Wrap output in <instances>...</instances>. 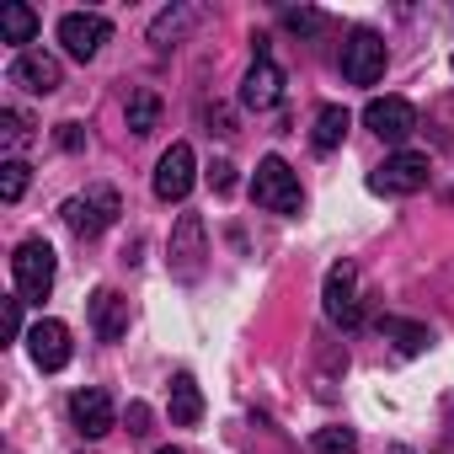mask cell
I'll return each instance as SVG.
<instances>
[{
	"label": "cell",
	"mask_w": 454,
	"mask_h": 454,
	"mask_svg": "<svg viewBox=\"0 0 454 454\" xmlns=\"http://www.w3.org/2000/svg\"><path fill=\"white\" fill-rule=\"evenodd\" d=\"M54 278H59V262H54V247L49 241L33 236V241H22L12 252V284H17V294L27 305H43L54 294Z\"/></svg>",
	"instance_id": "obj_1"
},
{
	"label": "cell",
	"mask_w": 454,
	"mask_h": 454,
	"mask_svg": "<svg viewBox=\"0 0 454 454\" xmlns=\"http://www.w3.org/2000/svg\"><path fill=\"white\" fill-rule=\"evenodd\" d=\"M65 224L81 236V241H97L102 231H113L118 224V214H123V198H118V187H86V192H75V198H65Z\"/></svg>",
	"instance_id": "obj_2"
},
{
	"label": "cell",
	"mask_w": 454,
	"mask_h": 454,
	"mask_svg": "<svg viewBox=\"0 0 454 454\" xmlns=\"http://www.w3.org/2000/svg\"><path fill=\"white\" fill-rule=\"evenodd\" d=\"M252 203H257V208H268V214H300L305 192H300V176L289 171V160H284V155H262V160H257Z\"/></svg>",
	"instance_id": "obj_3"
},
{
	"label": "cell",
	"mask_w": 454,
	"mask_h": 454,
	"mask_svg": "<svg viewBox=\"0 0 454 454\" xmlns=\"http://www.w3.org/2000/svg\"><path fill=\"white\" fill-rule=\"evenodd\" d=\"M203 257H208V247H203V219L198 214H182L176 231H171V247H166L171 278L176 284H198L203 278Z\"/></svg>",
	"instance_id": "obj_4"
},
{
	"label": "cell",
	"mask_w": 454,
	"mask_h": 454,
	"mask_svg": "<svg viewBox=\"0 0 454 454\" xmlns=\"http://www.w3.org/2000/svg\"><path fill=\"white\" fill-rule=\"evenodd\" d=\"M385 65H390L385 38H380L374 27H353L348 43H342V75H348L353 86H374V81L385 75Z\"/></svg>",
	"instance_id": "obj_5"
},
{
	"label": "cell",
	"mask_w": 454,
	"mask_h": 454,
	"mask_svg": "<svg viewBox=\"0 0 454 454\" xmlns=\"http://www.w3.org/2000/svg\"><path fill=\"white\" fill-rule=\"evenodd\" d=\"M321 310H326V321H332V326H342V332H353V326L364 321V300H358V268H353V262H337V268L326 273Z\"/></svg>",
	"instance_id": "obj_6"
},
{
	"label": "cell",
	"mask_w": 454,
	"mask_h": 454,
	"mask_svg": "<svg viewBox=\"0 0 454 454\" xmlns=\"http://www.w3.org/2000/svg\"><path fill=\"white\" fill-rule=\"evenodd\" d=\"M369 187L385 192V198H411V192H422V187H427V155H417V150L385 155V166H374Z\"/></svg>",
	"instance_id": "obj_7"
},
{
	"label": "cell",
	"mask_w": 454,
	"mask_h": 454,
	"mask_svg": "<svg viewBox=\"0 0 454 454\" xmlns=\"http://www.w3.org/2000/svg\"><path fill=\"white\" fill-rule=\"evenodd\" d=\"M107 38H113V22H107L102 12H65V17H59V43H65V54L81 59V65L97 59Z\"/></svg>",
	"instance_id": "obj_8"
},
{
	"label": "cell",
	"mask_w": 454,
	"mask_h": 454,
	"mask_svg": "<svg viewBox=\"0 0 454 454\" xmlns=\"http://www.w3.org/2000/svg\"><path fill=\"white\" fill-rule=\"evenodd\" d=\"M364 129H374L385 145H406L417 134V107L406 97H374L364 107Z\"/></svg>",
	"instance_id": "obj_9"
},
{
	"label": "cell",
	"mask_w": 454,
	"mask_h": 454,
	"mask_svg": "<svg viewBox=\"0 0 454 454\" xmlns=\"http://www.w3.org/2000/svg\"><path fill=\"white\" fill-rule=\"evenodd\" d=\"M192 182H198V160H192V145H171L160 160H155V198L160 203H182L187 192H192Z\"/></svg>",
	"instance_id": "obj_10"
},
{
	"label": "cell",
	"mask_w": 454,
	"mask_h": 454,
	"mask_svg": "<svg viewBox=\"0 0 454 454\" xmlns=\"http://www.w3.org/2000/svg\"><path fill=\"white\" fill-rule=\"evenodd\" d=\"M12 86H22V91H33V97H54V91L65 86V70H59L54 54L22 49V54L12 59Z\"/></svg>",
	"instance_id": "obj_11"
},
{
	"label": "cell",
	"mask_w": 454,
	"mask_h": 454,
	"mask_svg": "<svg viewBox=\"0 0 454 454\" xmlns=\"http://www.w3.org/2000/svg\"><path fill=\"white\" fill-rule=\"evenodd\" d=\"M27 353H33V364L43 369V374H59L65 364H70V326L65 321H54V316H43V321H33V332H27Z\"/></svg>",
	"instance_id": "obj_12"
},
{
	"label": "cell",
	"mask_w": 454,
	"mask_h": 454,
	"mask_svg": "<svg viewBox=\"0 0 454 454\" xmlns=\"http://www.w3.org/2000/svg\"><path fill=\"white\" fill-rule=\"evenodd\" d=\"M70 422L81 427V438H107V433L118 427L113 395H107V390H97V385L75 390V395H70Z\"/></svg>",
	"instance_id": "obj_13"
},
{
	"label": "cell",
	"mask_w": 454,
	"mask_h": 454,
	"mask_svg": "<svg viewBox=\"0 0 454 454\" xmlns=\"http://www.w3.org/2000/svg\"><path fill=\"white\" fill-rule=\"evenodd\" d=\"M278 97H284V70L273 65L268 49H257V59H252V70H247V81H241V102H247L252 113H268V107H278Z\"/></svg>",
	"instance_id": "obj_14"
},
{
	"label": "cell",
	"mask_w": 454,
	"mask_h": 454,
	"mask_svg": "<svg viewBox=\"0 0 454 454\" xmlns=\"http://www.w3.org/2000/svg\"><path fill=\"white\" fill-rule=\"evenodd\" d=\"M91 332H97V342H123L129 337V300L118 289L91 294Z\"/></svg>",
	"instance_id": "obj_15"
},
{
	"label": "cell",
	"mask_w": 454,
	"mask_h": 454,
	"mask_svg": "<svg viewBox=\"0 0 454 454\" xmlns=\"http://www.w3.org/2000/svg\"><path fill=\"white\" fill-rule=\"evenodd\" d=\"M38 38V12L22 6V0H12V6H0V43H12L17 54Z\"/></svg>",
	"instance_id": "obj_16"
},
{
	"label": "cell",
	"mask_w": 454,
	"mask_h": 454,
	"mask_svg": "<svg viewBox=\"0 0 454 454\" xmlns=\"http://www.w3.org/2000/svg\"><path fill=\"white\" fill-rule=\"evenodd\" d=\"M166 411H171L176 427H198V417H203V390H198L192 374H176V380H171V401H166Z\"/></svg>",
	"instance_id": "obj_17"
},
{
	"label": "cell",
	"mask_w": 454,
	"mask_h": 454,
	"mask_svg": "<svg viewBox=\"0 0 454 454\" xmlns=\"http://www.w3.org/2000/svg\"><path fill=\"white\" fill-rule=\"evenodd\" d=\"M348 123H353V113L348 107H337V102H326L321 113H316V129H310V145L321 150V155H332L342 139H348Z\"/></svg>",
	"instance_id": "obj_18"
},
{
	"label": "cell",
	"mask_w": 454,
	"mask_h": 454,
	"mask_svg": "<svg viewBox=\"0 0 454 454\" xmlns=\"http://www.w3.org/2000/svg\"><path fill=\"white\" fill-rule=\"evenodd\" d=\"M192 22H198V12H192V6H176V12H160V17L150 22V43H155V49H171V43H176V38H182V33L192 27Z\"/></svg>",
	"instance_id": "obj_19"
},
{
	"label": "cell",
	"mask_w": 454,
	"mask_h": 454,
	"mask_svg": "<svg viewBox=\"0 0 454 454\" xmlns=\"http://www.w3.org/2000/svg\"><path fill=\"white\" fill-rule=\"evenodd\" d=\"M155 123H160V97L150 91V86H139L134 97H129V134H155Z\"/></svg>",
	"instance_id": "obj_20"
},
{
	"label": "cell",
	"mask_w": 454,
	"mask_h": 454,
	"mask_svg": "<svg viewBox=\"0 0 454 454\" xmlns=\"http://www.w3.org/2000/svg\"><path fill=\"white\" fill-rule=\"evenodd\" d=\"M380 337H390L406 358H411V353H422V348L433 342V332H427V326H417V321H395V316H385V321H380Z\"/></svg>",
	"instance_id": "obj_21"
},
{
	"label": "cell",
	"mask_w": 454,
	"mask_h": 454,
	"mask_svg": "<svg viewBox=\"0 0 454 454\" xmlns=\"http://www.w3.org/2000/svg\"><path fill=\"white\" fill-rule=\"evenodd\" d=\"M0 145H6L12 155L33 145V123H27V118H22L17 107H6V113H0Z\"/></svg>",
	"instance_id": "obj_22"
},
{
	"label": "cell",
	"mask_w": 454,
	"mask_h": 454,
	"mask_svg": "<svg viewBox=\"0 0 454 454\" xmlns=\"http://www.w3.org/2000/svg\"><path fill=\"white\" fill-rule=\"evenodd\" d=\"M22 192H27V160L22 155H6V160H0V198L17 203Z\"/></svg>",
	"instance_id": "obj_23"
},
{
	"label": "cell",
	"mask_w": 454,
	"mask_h": 454,
	"mask_svg": "<svg viewBox=\"0 0 454 454\" xmlns=\"http://www.w3.org/2000/svg\"><path fill=\"white\" fill-rule=\"evenodd\" d=\"M316 454H358V433L353 427H321L316 433Z\"/></svg>",
	"instance_id": "obj_24"
},
{
	"label": "cell",
	"mask_w": 454,
	"mask_h": 454,
	"mask_svg": "<svg viewBox=\"0 0 454 454\" xmlns=\"http://www.w3.org/2000/svg\"><path fill=\"white\" fill-rule=\"evenodd\" d=\"M284 27L300 33V38H310V33L326 27V12H316V6H289V12H284Z\"/></svg>",
	"instance_id": "obj_25"
},
{
	"label": "cell",
	"mask_w": 454,
	"mask_h": 454,
	"mask_svg": "<svg viewBox=\"0 0 454 454\" xmlns=\"http://www.w3.org/2000/svg\"><path fill=\"white\" fill-rule=\"evenodd\" d=\"M22 294H6V300H0V326H6V342H17L22 337Z\"/></svg>",
	"instance_id": "obj_26"
},
{
	"label": "cell",
	"mask_w": 454,
	"mask_h": 454,
	"mask_svg": "<svg viewBox=\"0 0 454 454\" xmlns=\"http://www.w3.org/2000/svg\"><path fill=\"white\" fill-rule=\"evenodd\" d=\"M54 139H59V150H70V155H75V150H86V129H81V123H59V134H54Z\"/></svg>",
	"instance_id": "obj_27"
},
{
	"label": "cell",
	"mask_w": 454,
	"mask_h": 454,
	"mask_svg": "<svg viewBox=\"0 0 454 454\" xmlns=\"http://www.w3.org/2000/svg\"><path fill=\"white\" fill-rule=\"evenodd\" d=\"M208 182H214V192H231V187H236V166H231V160H214Z\"/></svg>",
	"instance_id": "obj_28"
},
{
	"label": "cell",
	"mask_w": 454,
	"mask_h": 454,
	"mask_svg": "<svg viewBox=\"0 0 454 454\" xmlns=\"http://www.w3.org/2000/svg\"><path fill=\"white\" fill-rule=\"evenodd\" d=\"M129 433H150V406H145V401L129 406Z\"/></svg>",
	"instance_id": "obj_29"
},
{
	"label": "cell",
	"mask_w": 454,
	"mask_h": 454,
	"mask_svg": "<svg viewBox=\"0 0 454 454\" xmlns=\"http://www.w3.org/2000/svg\"><path fill=\"white\" fill-rule=\"evenodd\" d=\"M155 454H182V449H155Z\"/></svg>",
	"instance_id": "obj_30"
},
{
	"label": "cell",
	"mask_w": 454,
	"mask_h": 454,
	"mask_svg": "<svg viewBox=\"0 0 454 454\" xmlns=\"http://www.w3.org/2000/svg\"><path fill=\"white\" fill-rule=\"evenodd\" d=\"M449 70H454V59H449Z\"/></svg>",
	"instance_id": "obj_31"
}]
</instances>
